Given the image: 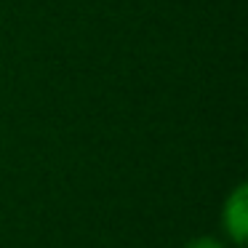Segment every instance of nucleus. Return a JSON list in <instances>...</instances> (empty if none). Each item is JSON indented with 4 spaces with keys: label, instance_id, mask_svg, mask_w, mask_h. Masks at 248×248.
<instances>
[{
    "label": "nucleus",
    "instance_id": "2",
    "mask_svg": "<svg viewBox=\"0 0 248 248\" xmlns=\"http://www.w3.org/2000/svg\"><path fill=\"white\" fill-rule=\"evenodd\" d=\"M184 248H227L224 243L219 240V237H211V235H200L195 237V240H189Z\"/></svg>",
    "mask_w": 248,
    "mask_h": 248
},
{
    "label": "nucleus",
    "instance_id": "1",
    "mask_svg": "<svg viewBox=\"0 0 248 248\" xmlns=\"http://www.w3.org/2000/svg\"><path fill=\"white\" fill-rule=\"evenodd\" d=\"M221 227H224L227 237L237 246L248 240V184L240 182L224 200L221 208Z\"/></svg>",
    "mask_w": 248,
    "mask_h": 248
}]
</instances>
